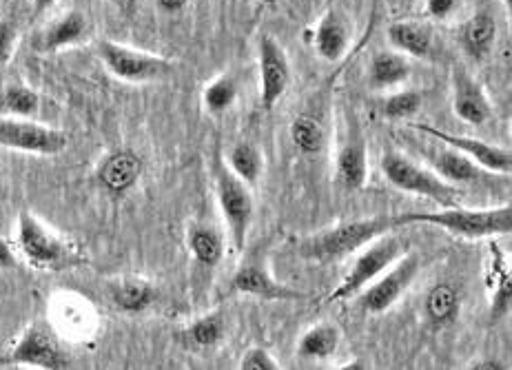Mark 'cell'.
Instances as JSON below:
<instances>
[{
	"instance_id": "23",
	"label": "cell",
	"mask_w": 512,
	"mask_h": 370,
	"mask_svg": "<svg viewBox=\"0 0 512 370\" xmlns=\"http://www.w3.org/2000/svg\"><path fill=\"white\" fill-rule=\"evenodd\" d=\"M433 153H428L430 160V171H435L439 178L444 182L453 184V187H459V184H468V182H477L481 169L473 160H468L462 153H457L453 149H430Z\"/></svg>"
},
{
	"instance_id": "43",
	"label": "cell",
	"mask_w": 512,
	"mask_h": 370,
	"mask_svg": "<svg viewBox=\"0 0 512 370\" xmlns=\"http://www.w3.org/2000/svg\"><path fill=\"white\" fill-rule=\"evenodd\" d=\"M501 3H504V5H506V7H508V9H510V7H512V0H501Z\"/></svg>"
},
{
	"instance_id": "19",
	"label": "cell",
	"mask_w": 512,
	"mask_h": 370,
	"mask_svg": "<svg viewBox=\"0 0 512 370\" xmlns=\"http://www.w3.org/2000/svg\"><path fill=\"white\" fill-rule=\"evenodd\" d=\"M187 249L202 271L218 269L227 251L224 235L209 222H191L187 229Z\"/></svg>"
},
{
	"instance_id": "5",
	"label": "cell",
	"mask_w": 512,
	"mask_h": 370,
	"mask_svg": "<svg viewBox=\"0 0 512 370\" xmlns=\"http://www.w3.org/2000/svg\"><path fill=\"white\" fill-rule=\"evenodd\" d=\"M215 198H218V207L224 218V224L229 229V238L233 242L235 251L247 249V238L251 231L255 202L251 187H247L240 178H235L229 171L222 158L215 162Z\"/></svg>"
},
{
	"instance_id": "18",
	"label": "cell",
	"mask_w": 512,
	"mask_h": 370,
	"mask_svg": "<svg viewBox=\"0 0 512 370\" xmlns=\"http://www.w3.org/2000/svg\"><path fill=\"white\" fill-rule=\"evenodd\" d=\"M495 40H497V20L488 12L473 14L457 29L459 47H462L464 54L470 60H475V63H481V60L488 58V54L495 47Z\"/></svg>"
},
{
	"instance_id": "42",
	"label": "cell",
	"mask_w": 512,
	"mask_h": 370,
	"mask_svg": "<svg viewBox=\"0 0 512 370\" xmlns=\"http://www.w3.org/2000/svg\"><path fill=\"white\" fill-rule=\"evenodd\" d=\"M114 3H116L120 9H129V7H131V0H114Z\"/></svg>"
},
{
	"instance_id": "13",
	"label": "cell",
	"mask_w": 512,
	"mask_h": 370,
	"mask_svg": "<svg viewBox=\"0 0 512 370\" xmlns=\"http://www.w3.org/2000/svg\"><path fill=\"white\" fill-rule=\"evenodd\" d=\"M368 178V142L355 116L348 118L342 145L335 156V180L344 191L364 189Z\"/></svg>"
},
{
	"instance_id": "8",
	"label": "cell",
	"mask_w": 512,
	"mask_h": 370,
	"mask_svg": "<svg viewBox=\"0 0 512 370\" xmlns=\"http://www.w3.org/2000/svg\"><path fill=\"white\" fill-rule=\"evenodd\" d=\"M98 56L111 76H116L122 82H133V85L162 80L167 78L173 69L171 60L167 58L118 45L114 40H100Z\"/></svg>"
},
{
	"instance_id": "38",
	"label": "cell",
	"mask_w": 512,
	"mask_h": 370,
	"mask_svg": "<svg viewBox=\"0 0 512 370\" xmlns=\"http://www.w3.org/2000/svg\"><path fill=\"white\" fill-rule=\"evenodd\" d=\"M156 3L162 9V12L178 14V12H182V9L191 3V0H156Z\"/></svg>"
},
{
	"instance_id": "4",
	"label": "cell",
	"mask_w": 512,
	"mask_h": 370,
	"mask_svg": "<svg viewBox=\"0 0 512 370\" xmlns=\"http://www.w3.org/2000/svg\"><path fill=\"white\" fill-rule=\"evenodd\" d=\"M408 244L404 238H397V235L386 233L380 238L366 244L362 251H357V258L351 264V269L344 275V280L335 286L331 295L326 297V302H344L351 300V297L360 295L368 284L375 282L386 269L406 255Z\"/></svg>"
},
{
	"instance_id": "35",
	"label": "cell",
	"mask_w": 512,
	"mask_h": 370,
	"mask_svg": "<svg viewBox=\"0 0 512 370\" xmlns=\"http://www.w3.org/2000/svg\"><path fill=\"white\" fill-rule=\"evenodd\" d=\"M16 38H18L16 25L12 20H3V23H0V67H5L9 63V58H12Z\"/></svg>"
},
{
	"instance_id": "6",
	"label": "cell",
	"mask_w": 512,
	"mask_h": 370,
	"mask_svg": "<svg viewBox=\"0 0 512 370\" xmlns=\"http://www.w3.org/2000/svg\"><path fill=\"white\" fill-rule=\"evenodd\" d=\"M16 242L23 258L36 269H65L78 262V255L71 246L51 233L34 213L23 211L18 215Z\"/></svg>"
},
{
	"instance_id": "16",
	"label": "cell",
	"mask_w": 512,
	"mask_h": 370,
	"mask_svg": "<svg viewBox=\"0 0 512 370\" xmlns=\"http://www.w3.org/2000/svg\"><path fill=\"white\" fill-rule=\"evenodd\" d=\"M453 109L459 120L473 127H484L493 118V107H490L484 89L462 67H457L453 74Z\"/></svg>"
},
{
	"instance_id": "9",
	"label": "cell",
	"mask_w": 512,
	"mask_h": 370,
	"mask_svg": "<svg viewBox=\"0 0 512 370\" xmlns=\"http://www.w3.org/2000/svg\"><path fill=\"white\" fill-rule=\"evenodd\" d=\"M3 362L38 370H69L71 366L69 353L60 344L56 333L43 322L29 326Z\"/></svg>"
},
{
	"instance_id": "27",
	"label": "cell",
	"mask_w": 512,
	"mask_h": 370,
	"mask_svg": "<svg viewBox=\"0 0 512 370\" xmlns=\"http://www.w3.org/2000/svg\"><path fill=\"white\" fill-rule=\"evenodd\" d=\"M229 171L235 178H240L247 187H255L264 176V156L262 151L253 145V142H235V145L229 149V156L224 160Z\"/></svg>"
},
{
	"instance_id": "21",
	"label": "cell",
	"mask_w": 512,
	"mask_h": 370,
	"mask_svg": "<svg viewBox=\"0 0 512 370\" xmlns=\"http://www.w3.org/2000/svg\"><path fill=\"white\" fill-rule=\"evenodd\" d=\"M411 63L397 51H377L368 63V85L377 91L395 89L411 78Z\"/></svg>"
},
{
	"instance_id": "11",
	"label": "cell",
	"mask_w": 512,
	"mask_h": 370,
	"mask_svg": "<svg viewBox=\"0 0 512 370\" xmlns=\"http://www.w3.org/2000/svg\"><path fill=\"white\" fill-rule=\"evenodd\" d=\"M415 131L424 133V136L442 142L444 147L462 153L468 160H473L481 171L497 173V176H510L512 171V153L504 147H497L493 142L470 138V136H457V133H448L444 129L430 127V125H413Z\"/></svg>"
},
{
	"instance_id": "26",
	"label": "cell",
	"mask_w": 512,
	"mask_h": 370,
	"mask_svg": "<svg viewBox=\"0 0 512 370\" xmlns=\"http://www.w3.org/2000/svg\"><path fill=\"white\" fill-rule=\"evenodd\" d=\"M462 311V295L453 284L439 282L426 293L424 313L433 326H448L457 320Z\"/></svg>"
},
{
	"instance_id": "40",
	"label": "cell",
	"mask_w": 512,
	"mask_h": 370,
	"mask_svg": "<svg viewBox=\"0 0 512 370\" xmlns=\"http://www.w3.org/2000/svg\"><path fill=\"white\" fill-rule=\"evenodd\" d=\"M335 370H371V366H368L364 359H351V362L337 366Z\"/></svg>"
},
{
	"instance_id": "10",
	"label": "cell",
	"mask_w": 512,
	"mask_h": 370,
	"mask_svg": "<svg viewBox=\"0 0 512 370\" xmlns=\"http://www.w3.org/2000/svg\"><path fill=\"white\" fill-rule=\"evenodd\" d=\"M419 269H422V262H419L417 255H402L391 269H386L360 293L362 311L368 315H384L388 308H393L402 300L404 293L411 289Z\"/></svg>"
},
{
	"instance_id": "30",
	"label": "cell",
	"mask_w": 512,
	"mask_h": 370,
	"mask_svg": "<svg viewBox=\"0 0 512 370\" xmlns=\"http://www.w3.org/2000/svg\"><path fill=\"white\" fill-rule=\"evenodd\" d=\"M238 82L231 76H218L215 80H211L207 89L202 94V102L204 109H207L211 116H220V113L229 111L233 107V102L238 100Z\"/></svg>"
},
{
	"instance_id": "22",
	"label": "cell",
	"mask_w": 512,
	"mask_h": 370,
	"mask_svg": "<svg viewBox=\"0 0 512 370\" xmlns=\"http://www.w3.org/2000/svg\"><path fill=\"white\" fill-rule=\"evenodd\" d=\"M340 342V328L331 322H320L302 333L295 353H298V357L304 359V362H322V359H331L337 353Z\"/></svg>"
},
{
	"instance_id": "33",
	"label": "cell",
	"mask_w": 512,
	"mask_h": 370,
	"mask_svg": "<svg viewBox=\"0 0 512 370\" xmlns=\"http://www.w3.org/2000/svg\"><path fill=\"white\" fill-rule=\"evenodd\" d=\"M3 105L9 113H14L18 118H32L40 111V96L32 87L25 85H12L5 89Z\"/></svg>"
},
{
	"instance_id": "15",
	"label": "cell",
	"mask_w": 512,
	"mask_h": 370,
	"mask_svg": "<svg viewBox=\"0 0 512 370\" xmlns=\"http://www.w3.org/2000/svg\"><path fill=\"white\" fill-rule=\"evenodd\" d=\"M142 171H145V162L131 149H118L111 151L109 156L100 162L96 171L98 184L109 195H125L136 187Z\"/></svg>"
},
{
	"instance_id": "14",
	"label": "cell",
	"mask_w": 512,
	"mask_h": 370,
	"mask_svg": "<svg viewBox=\"0 0 512 370\" xmlns=\"http://www.w3.org/2000/svg\"><path fill=\"white\" fill-rule=\"evenodd\" d=\"M258 63L262 82V107L271 111L291 85L289 58H286V51L271 34H260L258 38Z\"/></svg>"
},
{
	"instance_id": "20",
	"label": "cell",
	"mask_w": 512,
	"mask_h": 370,
	"mask_svg": "<svg viewBox=\"0 0 512 370\" xmlns=\"http://www.w3.org/2000/svg\"><path fill=\"white\" fill-rule=\"evenodd\" d=\"M227 335V317L222 311H211L196 317L180 331L178 339L189 351H211Z\"/></svg>"
},
{
	"instance_id": "2",
	"label": "cell",
	"mask_w": 512,
	"mask_h": 370,
	"mask_svg": "<svg viewBox=\"0 0 512 370\" xmlns=\"http://www.w3.org/2000/svg\"><path fill=\"white\" fill-rule=\"evenodd\" d=\"M395 222L399 229L411 224L439 226L462 240H486L499 238V235L512 233V207L501 204L493 209H464V207H446L437 211H408L395 213Z\"/></svg>"
},
{
	"instance_id": "17",
	"label": "cell",
	"mask_w": 512,
	"mask_h": 370,
	"mask_svg": "<svg viewBox=\"0 0 512 370\" xmlns=\"http://www.w3.org/2000/svg\"><path fill=\"white\" fill-rule=\"evenodd\" d=\"M313 47L326 63H337L351 47V23L340 9H329L313 32Z\"/></svg>"
},
{
	"instance_id": "12",
	"label": "cell",
	"mask_w": 512,
	"mask_h": 370,
	"mask_svg": "<svg viewBox=\"0 0 512 370\" xmlns=\"http://www.w3.org/2000/svg\"><path fill=\"white\" fill-rule=\"evenodd\" d=\"M0 147L34 153V156H58L67 147V136L63 131L32 120L0 118Z\"/></svg>"
},
{
	"instance_id": "3",
	"label": "cell",
	"mask_w": 512,
	"mask_h": 370,
	"mask_svg": "<svg viewBox=\"0 0 512 370\" xmlns=\"http://www.w3.org/2000/svg\"><path fill=\"white\" fill-rule=\"evenodd\" d=\"M380 169L386 182L393 184L399 191L435 202L439 209L459 207V200H462V191H459V187L444 182L435 171H430L424 164L404 156V153L393 149L384 151Z\"/></svg>"
},
{
	"instance_id": "41",
	"label": "cell",
	"mask_w": 512,
	"mask_h": 370,
	"mask_svg": "<svg viewBox=\"0 0 512 370\" xmlns=\"http://www.w3.org/2000/svg\"><path fill=\"white\" fill-rule=\"evenodd\" d=\"M56 0H34V9H36V14H40V12H45V9H49L51 5H54Z\"/></svg>"
},
{
	"instance_id": "1",
	"label": "cell",
	"mask_w": 512,
	"mask_h": 370,
	"mask_svg": "<svg viewBox=\"0 0 512 370\" xmlns=\"http://www.w3.org/2000/svg\"><path fill=\"white\" fill-rule=\"evenodd\" d=\"M395 229H399L395 215H373V218L342 222L331 226V229H324L304 238L298 246V253L306 262H340L348 258V255L362 251L366 244H371L380 235H386Z\"/></svg>"
},
{
	"instance_id": "7",
	"label": "cell",
	"mask_w": 512,
	"mask_h": 370,
	"mask_svg": "<svg viewBox=\"0 0 512 370\" xmlns=\"http://www.w3.org/2000/svg\"><path fill=\"white\" fill-rule=\"evenodd\" d=\"M229 295H247L264 302H304L313 293L298 291L275 280L266 264L264 253L255 251L242 260L229 282Z\"/></svg>"
},
{
	"instance_id": "37",
	"label": "cell",
	"mask_w": 512,
	"mask_h": 370,
	"mask_svg": "<svg viewBox=\"0 0 512 370\" xmlns=\"http://www.w3.org/2000/svg\"><path fill=\"white\" fill-rule=\"evenodd\" d=\"M18 258L7 240L0 238V269H16Z\"/></svg>"
},
{
	"instance_id": "39",
	"label": "cell",
	"mask_w": 512,
	"mask_h": 370,
	"mask_svg": "<svg viewBox=\"0 0 512 370\" xmlns=\"http://www.w3.org/2000/svg\"><path fill=\"white\" fill-rule=\"evenodd\" d=\"M473 370H508V364L501 362V359H481L473 366Z\"/></svg>"
},
{
	"instance_id": "25",
	"label": "cell",
	"mask_w": 512,
	"mask_h": 370,
	"mask_svg": "<svg viewBox=\"0 0 512 370\" xmlns=\"http://www.w3.org/2000/svg\"><path fill=\"white\" fill-rule=\"evenodd\" d=\"M111 302L118 311L127 315H140L158 302V289L145 280H120L111 286Z\"/></svg>"
},
{
	"instance_id": "36",
	"label": "cell",
	"mask_w": 512,
	"mask_h": 370,
	"mask_svg": "<svg viewBox=\"0 0 512 370\" xmlns=\"http://www.w3.org/2000/svg\"><path fill=\"white\" fill-rule=\"evenodd\" d=\"M459 0H426V12L430 18L444 20L457 9Z\"/></svg>"
},
{
	"instance_id": "32",
	"label": "cell",
	"mask_w": 512,
	"mask_h": 370,
	"mask_svg": "<svg viewBox=\"0 0 512 370\" xmlns=\"http://www.w3.org/2000/svg\"><path fill=\"white\" fill-rule=\"evenodd\" d=\"M419 109H422V94L413 89H399L382 102V116L386 120L413 118L417 116Z\"/></svg>"
},
{
	"instance_id": "34",
	"label": "cell",
	"mask_w": 512,
	"mask_h": 370,
	"mask_svg": "<svg viewBox=\"0 0 512 370\" xmlns=\"http://www.w3.org/2000/svg\"><path fill=\"white\" fill-rule=\"evenodd\" d=\"M238 370H280V364L266 348L253 346L242 355Z\"/></svg>"
},
{
	"instance_id": "28",
	"label": "cell",
	"mask_w": 512,
	"mask_h": 370,
	"mask_svg": "<svg viewBox=\"0 0 512 370\" xmlns=\"http://www.w3.org/2000/svg\"><path fill=\"white\" fill-rule=\"evenodd\" d=\"M291 142L304 156H317L326 147V127L313 111H302L291 122Z\"/></svg>"
},
{
	"instance_id": "31",
	"label": "cell",
	"mask_w": 512,
	"mask_h": 370,
	"mask_svg": "<svg viewBox=\"0 0 512 370\" xmlns=\"http://www.w3.org/2000/svg\"><path fill=\"white\" fill-rule=\"evenodd\" d=\"M495 271H497V277H495V286H493V300H490V308H488V322L493 326L504 320L512 306L510 269H506L504 262H497Z\"/></svg>"
},
{
	"instance_id": "24",
	"label": "cell",
	"mask_w": 512,
	"mask_h": 370,
	"mask_svg": "<svg viewBox=\"0 0 512 370\" xmlns=\"http://www.w3.org/2000/svg\"><path fill=\"white\" fill-rule=\"evenodd\" d=\"M388 43L393 45L397 54L413 56V58H428L433 51V36L428 29L411 20H402V23H393L386 29Z\"/></svg>"
},
{
	"instance_id": "29",
	"label": "cell",
	"mask_w": 512,
	"mask_h": 370,
	"mask_svg": "<svg viewBox=\"0 0 512 370\" xmlns=\"http://www.w3.org/2000/svg\"><path fill=\"white\" fill-rule=\"evenodd\" d=\"M87 34V18L83 12H74L65 14L60 20H56L47 32L43 34V40H40V49L43 51H60L65 47H71L80 43Z\"/></svg>"
}]
</instances>
